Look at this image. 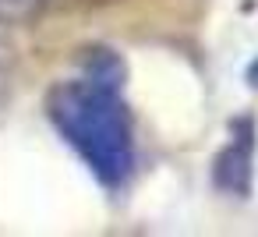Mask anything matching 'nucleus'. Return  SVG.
<instances>
[{
    "instance_id": "obj_1",
    "label": "nucleus",
    "mask_w": 258,
    "mask_h": 237,
    "mask_svg": "<svg viewBox=\"0 0 258 237\" xmlns=\"http://www.w3.org/2000/svg\"><path fill=\"white\" fill-rule=\"evenodd\" d=\"M120 89V57L110 50H89L82 61V75L57 82L46 96L50 124L103 184H120L135 166L131 117Z\"/></svg>"
},
{
    "instance_id": "obj_2",
    "label": "nucleus",
    "mask_w": 258,
    "mask_h": 237,
    "mask_svg": "<svg viewBox=\"0 0 258 237\" xmlns=\"http://www.w3.org/2000/svg\"><path fill=\"white\" fill-rule=\"evenodd\" d=\"M247 124L244 135L237 142H230V149L219 156V184L226 191H247V173H251V142H247Z\"/></svg>"
},
{
    "instance_id": "obj_3",
    "label": "nucleus",
    "mask_w": 258,
    "mask_h": 237,
    "mask_svg": "<svg viewBox=\"0 0 258 237\" xmlns=\"http://www.w3.org/2000/svg\"><path fill=\"white\" fill-rule=\"evenodd\" d=\"M50 0H0V22H29Z\"/></svg>"
},
{
    "instance_id": "obj_4",
    "label": "nucleus",
    "mask_w": 258,
    "mask_h": 237,
    "mask_svg": "<svg viewBox=\"0 0 258 237\" xmlns=\"http://www.w3.org/2000/svg\"><path fill=\"white\" fill-rule=\"evenodd\" d=\"M82 4H92V8H103V4H117V0H82Z\"/></svg>"
}]
</instances>
